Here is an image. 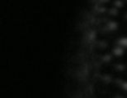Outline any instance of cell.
<instances>
[{
	"label": "cell",
	"instance_id": "obj_1",
	"mask_svg": "<svg viewBox=\"0 0 127 98\" xmlns=\"http://www.w3.org/2000/svg\"><path fill=\"white\" fill-rule=\"evenodd\" d=\"M111 51L115 58H122L126 54V49H124L121 46L117 45V44H115V45L111 48Z\"/></svg>",
	"mask_w": 127,
	"mask_h": 98
},
{
	"label": "cell",
	"instance_id": "obj_2",
	"mask_svg": "<svg viewBox=\"0 0 127 98\" xmlns=\"http://www.w3.org/2000/svg\"><path fill=\"white\" fill-rule=\"evenodd\" d=\"M115 44L119 45L121 47H123L124 49H125L127 50V35H124L119 37L115 42Z\"/></svg>",
	"mask_w": 127,
	"mask_h": 98
},
{
	"label": "cell",
	"instance_id": "obj_3",
	"mask_svg": "<svg viewBox=\"0 0 127 98\" xmlns=\"http://www.w3.org/2000/svg\"><path fill=\"white\" fill-rule=\"evenodd\" d=\"M124 18H125V19L127 21V10L125 11V14H124Z\"/></svg>",
	"mask_w": 127,
	"mask_h": 98
}]
</instances>
